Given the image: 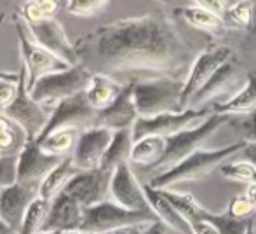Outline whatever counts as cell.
Returning a JSON list of instances; mask_svg holds the SVG:
<instances>
[{"mask_svg":"<svg viewBox=\"0 0 256 234\" xmlns=\"http://www.w3.org/2000/svg\"><path fill=\"white\" fill-rule=\"evenodd\" d=\"M110 171H78L68 182L63 192H66L72 199L77 201L82 208H91L110 199Z\"/></svg>","mask_w":256,"mask_h":234,"instance_id":"4fadbf2b","label":"cell"},{"mask_svg":"<svg viewBox=\"0 0 256 234\" xmlns=\"http://www.w3.org/2000/svg\"><path fill=\"white\" fill-rule=\"evenodd\" d=\"M124 84H120L117 79L110 77V75L92 74L91 82L86 89V95H88L89 103L100 112V110L110 107L118 98V95L124 91Z\"/></svg>","mask_w":256,"mask_h":234,"instance_id":"7402d4cb","label":"cell"},{"mask_svg":"<svg viewBox=\"0 0 256 234\" xmlns=\"http://www.w3.org/2000/svg\"><path fill=\"white\" fill-rule=\"evenodd\" d=\"M214 110L202 109V110H194L186 109L182 112H172V114H160L155 117H138V121L132 126V138L142 140L145 136H169L182 133L185 129L196 128V122L199 119H208Z\"/></svg>","mask_w":256,"mask_h":234,"instance_id":"ba28073f","label":"cell"},{"mask_svg":"<svg viewBox=\"0 0 256 234\" xmlns=\"http://www.w3.org/2000/svg\"><path fill=\"white\" fill-rule=\"evenodd\" d=\"M60 0H26L21 7V14L26 23H38V21L54 20L60 13Z\"/></svg>","mask_w":256,"mask_h":234,"instance_id":"4dcf8cb0","label":"cell"},{"mask_svg":"<svg viewBox=\"0 0 256 234\" xmlns=\"http://www.w3.org/2000/svg\"><path fill=\"white\" fill-rule=\"evenodd\" d=\"M82 220H84V208L75 199H72L66 192H61L51 201L42 232L61 234L70 231H80Z\"/></svg>","mask_w":256,"mask_h":234,"instance_id":"ac0fdd59","label":"cell"},{"mask_svg":"<svg viewBox=\"0 0 256 234\" xmlns=\"http://www.w3.org/2000/svg\"><path fill=\"white\" fill-rule=\"evenodd\" d=\"M223 176L239 182H246L250 185H256V166L248 161H237V163H226L220 166Z\"/></svg>","mask_w":256,"mask_h":234,"instance_id":"836d02e7","label":"cell"},{"mask_svg":"<svg viewBox=\"0 0 256 234\" xmlns=\"http://www.w3.org/2000/svg\"><path fill=\"white\" fill-rule=\"evenodd\" d=\"M96 117H98V110L89 103L86 91H82L75 96L61 100L56 107H52L49 122L42 131V135L38 136V140L46 138L58 129L92 128V126H96Z\"/></svg>","mask_w":256,"mask_h":234,"instance_id":"9c48e42d","label":"cell"},{"mask_svg":"<svg viewBox=\"0 0 256 234\" xmlns=\"http://www.w3.org/2000/svg\"><path fill=\"white\" fill-rule=\"evenodd\" d=\"M4 114L9 119H12L26 133L28 140H38V136L42 135V131L48 126L49 117H51V114H48L44 105H40L32 98L30 91L26 89V77L21 84L18 98Z\"/></svg>","mask_w":256,"mask_h":234,"instance_id":"7c38bea8","label":"cell"},{"mask_svg":"<svg viewBox=\"0 0 256 234\" xmlns=\"http://www.w3.org/2000/svg\"><path fill=\"white\" fill-rule=\"evenodd\" d=\"M38 197L37 187L23 185V183H14V185L2 189L0 192V218L20 234V229L23 225L24 215L28 208L32 206L35 199Z\"/></svg>","mask_w":256,"mask_h":234,"instance_id":"e0dca14e","label":"cell"},{"mask_svg":"<svg viewBox=\"0 0 256 234\" xmlns=\"http://www.w3.org/2000/svg\"><path fill=\"white\" fill-rule=\"evenodd\" d=\"M0 234H18V232L14 231V229H10L9 225H7L2 218H0Z\"/></svg>","mask_w":256,"mask_h":234,"instance_id":"ee69618b","label":"cell"},{"mask_svg":"<svg viewBox=\"0 0 256 234\" xmlns=\"http://www.w3.org/2000/svg\"><path fill=\"white\" fill-rule=\"evenodd\" d=\"M78 173V170L75 168L74 159L72 157H64L60 164L48 175V178L42 182L40 189H38V196L42 199L52 201L58 194H61L64 190V187L68 185L72 178Z\"/></svg>","mask_w":256,"mask_h":234,"instance_id":"484cf974","label":"cell"},{"mask_svg":"<svg viewBox=\"0 0 256 234\" xmlns=\"http://www.w3.org/2000/svg\"><path fill=\"white\" fill-rule=\"evenodd\" d=\"M228 121V116L225 114L212 112L206 121L200 122L196 128L185 129L182 133L169 136L168 145H166V152L162 161L152 170V178L157 175H162L166 171L172 170L174 166H178L182 161H185L188 156H192L194 152L199 150V147L202 145V142L208 136H211L223 122Z\"/></svg>","mask_w":256,"mask_h":234,"instance_id":"277c9868","label":"cell"},{"mask_svg":"<svg viewBox=\"0 0 256 234\" xmlns=\"http://www.w3.org/2000/svg\"><path fill=\"white\" fill-rule=\"evenodd\" d=\"M0 192H2V189H0Z\"/></svg>","mask_w":256,"mask_h":234,"instance_id":"f907efd6","label":"cell"},{"mask_svg":"<svg viewBox=\"0 0 256 234\" xmlns=\"http://www.w3.org/2000/svg\"><path fill=\"white\" fill-rule=\"evenodd\" d=\"M18 28V39H20V49H21V58H23V67L26 70V89L30 91L40 79L46 75L56 74V72H63L70 68L66 61L60 60L44 49L40 44L34 41L30 30H28L26 23L23 18L16 20Z\"/></svg>","mask_w":256,"mask_h":234,"instance_id":"52a82bcc","label":"cell"},{"mask_svg":"<svg viewBox=\"0 0 256 234\" xmlns=\"http://www.w3.org/2000/svg\"><path fill=\"white\" fill-rule=\"evenodd\" d=\"M143 189H145L148 204L158 222H162L166 227H171L172 231H176L180 234H196L192 224L172 206V203L164 196L162 190L154 189L148 183H143Z\"/></svg>","mask_w":256,"mask_h":234,"instance_id":"44dd1931","label":"cell"},{"mask_svg":"<svg viewBox=\"0 0 256 234\" xmlns=\"http://www.w3.org/2000/svg\"><path fill=\"white\" fill-rule=\"evenodd\" d=\"M26 23V21H24ZM32 37L37 44L52 53L60 60L66 61L70 67L78 65V55L75 44L68 39L64 27L58 20L38 21V23H26Z\"/></svg>","mask_w":256,"mask_h":234,"instance_id":"2e32d148","label":"cell"},{"mask_svg":"<svg viewBox=\"0 0 256 234\" xmlns=\"http://www.w3.org/2000/svg\"><path fill=\"white\" fill-rule=\"evenodd\" d=\"M256 14V4L253 0H237L236 4L228 6L226 9V18L234 21V23L240 25V27H248L254 21Z\"/></svg>","mask_w":256,"mask_h":234,"instance_id":"e575fe53","label":"cell"},{"mask_svg":"<svg viewBox=\"0 0 256 234\" xmlns=\"http://www.w3.org/2000/svg\"><path fill=\"white\" fill-rule=\"evenodd\" d=\"M114 131L100 126H92L80 133L77 145L72 154L74 164L78 171H94L102 168V161L108 150Z\"/></svg>","mask_w":256,"mask_h":234,"instance_id":"5bb4252c","label":"cell"},{"mask_svg":"<svg viewBox=\"0 0 256 234\" xmlns=\"http://www.w3.org/2000/svg\"><path fill=\"white\" fill-rule=\"evenodd\" d=\"M254 23H256V14H254Z\"/></svg>","mask_w":256,"mask_h":234,"instance_id":"c3c4849f","label":"cell"},{"mask_svg":"<svg viewBox=\"0 0 256 234\" xmlns=\"http://www.w3.org/2000/svg\"><path fill=\"white\" fill-rule=\"evenodd\" d=\"M174 16H180L183 21L192 25L197 30L208 32V34H212V35L223 30V18L216 16V14L209 13V11H206L199 6L180 7V9L174 11Z\"/></svg>","mask_w":256,"mask_h":234,"instance_id":"f1b7e54d","label":"cell"},{"mask_svg":"<svg viewBox=\"0 0 256 234\" xmlns=\"http://www.w3.org/2000/svg\"><path fill=\"white\" fill-rule=\"evenodd\" d=\"M78 63L92 74L169 72L186 60L185 42L162 16L118 20L91 30L75 42Z\"/></svg>","mask_w":256,"mask_h":234,"instance_id":"6da1fadb","label":"cell"},{"mask_svg":"<svg viewBox=\"0 0 256 234\" xmlns=\"http://www.w3.org/2000/svg\"><path fill=\"white\" fill-rule=\"evenodd\" d=\"M155 220L157 217L154 213L128 210V208L108 199L91 208H84V220H82L80 231L91 234H108L117 229L150 224Z\"/></svg>","mask_w":256,"mask_h":234,"instance_id":"8992f818","label":"cell"},{"mask_svg":"<svg viewBox=\"0 0 256 234\" xmlns=\"http://www.w3.org/2000/svg\"><path fill=\"white\" fill-rule=\"evenodd\" d=\"M91 77L92 72L88 70L84 65L78 63L63 72L46 75L44 79H40L30 89V95L40 105L56 107L61 100L70 98V96H75L78 93L86 91L89 82H91Z\"/></svg>","mask_w":256,"mask_h":234,"instance_id":"5b68a950","label":"cell"},{"mask_svg":"<svg viewBox=\"0 0 256 234\" xmlns=\"http://www.w3.org/2000/svg\"><path fill=\"white\" fill-rule=\"evenodd\" d=\"M61 234H91V232H84V231H70V232H61Z\"/></svg>","mask_w":256,"mask_h":234,"instance_id":"f6af8a7d","label":"cell"},{"mask_svg":"<svg viewBox=\"0 0 256 234\" xmlns=\"http://www.w3.org/2000/svg\"><path fill=\"white\" fill-rule=\"evenodd\" d=\"M143 234H166V225L162 222L155 220L152 224L146 225V229L143 231Z\"/></svg>","mask_w":256,"mask_h":234,"instance_id":"b9f144b4","label":"cell"},{"mask_svg":"<svg viewBox=\"0 0 256 234\" xmlns=\"http://www.w3.org/2000/svg\"><path fill=\"white\" fill-rule=\"evenodd\" d=\"M24 77H26L24 67L16 75H0V110L2 112H6L18 98Z\"/></svg>","mask_w":256,"mask_h":234,"instance_id":"d6a6232c","label":"cell"},{"mask_svg":"<svg viewBox=\"0 0 256 234\" xmlns=\"http://www.w3.org/2000/svg\"><path fill=\"white\" fill-rule=\"evenodd\" d=\"M199 220L211 224L218 231V234H248L251 227V218L237 215L234 210H228L220 215L209 213V211L202 210Z\"/></svg>","mask_w":256,"mask_h":234,"instance_id":"83f0119b","label":"cell"},{"mask_svg":"<svg viewBox=\"0 0 256 234\" xmlns=\"http://www.w3.org/2000/svg\"><path fill=\"white\" fill-rule=\"evenodd\" d=\"M152 224V222H150ZM148 224H142V225H131V227H124V229H117V231H112L108 234H143V231L146 229Z\"/></svg>","mask_w":256,"mask_h":234,"instance_id":"60d3db41","label":"cell"},{"mask_svg":"<svg viewBox=\"0 0 256 234\" xmlns=\"http://www.w3.org/2000/svg\"><path fill=\"white\" fill-rule=\"evenodd\" d=\"M78 129L75 128H64V129H58V131L51 133L49 136L42 140H37L38 145L46 150V152L52 154L58 157H72L77 145V140L80 135H77Z\"/></svg>","mask_w":256,"mask_h":234,"instance_id":"f546056e","label":"cell"},{"mask_svg":"<svg viewBox=\"0 0 256 234\" xmlns=\"http://www.w3.org/2000/svg\"><path fill=\"white\" fill-rule=\"evenodd\" d=\"M132 145H134V138H132V129H124V131H115L114 138H112L108 150L104 154L102 161L103 171H110L114 173L118 166L128 164L131 159Z\"/></svg>","mask_w":256,"mask_h":234,"instance_id":"d4e9b609","label":"cell"},{"mask_svg":"<svg viewBox=\"0 0 256 234\" xmlns=\"http://www.w3.org/2000/svg\"><path fill=\"white\" fill-rule=\"evenodd\" d=\"M244 145H246V142H237L214 150L199 149L192 156L186 157L185 161H182L178 166L172 168V170L150 178L148 185H152L154 189L158 190H168L169 187L176 185V183L188 182V180H199L208 173H211L214 168H220L222 164H225L226 159H230L234 154L240 152L244 149Z\"/></svg>","mask_w":256,"mask_h":234,"instance_id":"3957f363","label":"cell"},{"mask_svg":"<svg viewBox=\"0 0 256 234\" xmlns=\"http://www.w3.org/2000/svg\"><path fill=\"white\" fill-rule=\"evenodd\" d=\"M242 156L248 163L256 166V142H246V145L242 149Z\"/></svg>","mask_w":256,"mask_h":234,"instance_id":"ab89813d","label":"cell"},{"mask_svg":"<svg viewBox=\"0 0 256 234\" xmlns=\"http://www.w3.org/2000/svg\"><path fill=\"white\" fill-rule=\"evenodd\" d=\"M110 199L120 206L132 211H143V213H154L146 199L143 185L138 182L131 164H122L112 173L110 182ZM155 215V213H154Z\"/></svg>","mask_w":256,"mask_h":234,"instance_id":"9a60e30c","label":"cell"},{"mask_svg":"<svg viewBox=\"0 0 256 234\" xmlns=\"http://www.w3.org/2000/svg\"><path fill=\"white\" fill-rule=\"evenodd\" d=\"M197 2H199V7H202V9L209 11V13L216 14V16H220V18L226 16L228 6H226L225 0H197Z\"/></svg>","mask_w":256,"mask_h":234,"instance_id":"f35d334b","label":"cell"},{"mask_svg":"<svg viewBox=\"0 0 256 234\" xmlns=\"http://www.w3.org/2000/svg\"><path fill=\"white\" fill-rule=\"evenodd\" d=\"M214 112L225 116H248L256 112V72L248 74L240 89L228 100L214 109Z\"/></svg>","mask_w":256,"mask_h":234,"instance_id":"cb8c5ba5","label":"cell"},{"mask_svg":"<svg viewBox=\"0 0 256 234\" xmlns=\"http://www.w3.org/2000/svg\"><path fill=\"white\" fill-rule=\"evenodd\" d=\"M232 60V51L223 46H212L200 53L199 58L194 61L192 68L188 72V77L185 79V88H183V109H188V103L192 98L204 88V84L218 72L220 67Z\"/></svg>","mask_w":256,"mask_h":234,"instance_id":"8fae6325","label":"cell"},{"mask_svg":"<svg viewBox=\"0 0 256 234\" xmlns=\"http://www.w3.org/2000/svg\"><path fill=\"white\" fill-rule=\"evenodd\" d=\"M253 2H254V4H256V0H253Z\"/></svg>","mask_w":256,"mask_h":234,"instance_id":"681fc988","label":"cell"},{"mask_svg":"<svg viewBox=\"0 0 256 234\" xmlns=\"http://www.w3.org/2000/svg\"><path fill=\"white\" fill-rule=\"evenodd\" d=\"M248 203H251L253 206H256V185H250L248 187Z\"/></svg>","mask_w":256,"mask_h":234,"instance_id":"7bdbcfd3","label":"cell"},{"mask_svg":"<svg viewBox=\"0 0 256 234\" xmlns=\"http://www.w3.org/2000/svg\"><path fill=\"white\" fill-rule=\"evenodd\" d=\"M49 206H51V201L42 199L38 196L32 203V206L28 208L26 215H24L23 225L20 229V234H40L42 229H44L46 218H48Z\"/></svg>","mask_w":256,"mask_h":234,"instance_id":"1f68e13d","label":"cell"},{"mask_svg":"<svg viewBox=\"0 0 256 234\" xmlns=\"http://www.w3.org/2000/svg\"><path fill=\"white\" fill-rule=\"evenodd\" d=\"M166 145H168V138L164 136H145L142 140H136L129 164H136L143 170L152 171L164 157Z\"/></svg>","mask_w":256,"mask_h":234,"instance_id":"603a6c76","label":"cell"},{"mask_svg":"<svg viewBox=\"0 0 256 234\" xmlns=\"http://www.w3.org/2000/svg\"><path fill=\"white\" fill-rule=\"evenodd\" d=\"M28 142V136L12 119L0 114V157L20 156Z\"/></svg>","mask_w":256,"mask_h":234,"instance_id":"4316f807","label":"cell"},{"mask_svg":"<svg viewBox=\"0 0 256 234\" xmlns=\"http://www.w3.org/2000/svg\"><path fill=\"white\" fill-rule=\"evenodd\" d=\"M240 81V70L232 60L226 61L223 67L218 68L214 75L209 79L204 84V88L197 93L192 98V102L188 103V109L194 110H202L199 109L202 103H209L211 100H216L220 96L226 95L228 91H234V89L239 86Z\"/></svg>","mask_w":256,"mask_h":234,"instance_id":"ffe728a7","label":"cell"},{"mask_svg":"<svg viewBox=\"0 0 256 234\" xmlns=\"http://www.w3.org/2000/svg\"><path fill=\"white\" fill-rule=\"evenodd\" d=\"M158 2H168V0H158Z\"/></svg>","mask_w":256,"mask_h":234,"instance_id":"7dc6e473","label":"cell"},{"mask_svg":"<svg viewBox=\"0 0 256 234\" xmlns=\"http://www.w3.org/2000/svg\"><path fill=\"white\" fill-rule=\"evenodd\" d=\"M140 114L136 110L134 98H132V82L124 88L118 98L110 107L100 110L96 117V126L106 128L110 131H124L132 129L134 122L138 121Z\"/></svg>","mask_w":256,"mask_h":234,"instance_id":"d6986e66","label":"cell"},{"mask_svg":"<svg viewBox=\"0 0 256 234\" xmlns=\"http://www.w3.org/2000/svg\"><path fill=\"white\" fill-rule=\"evenodd\" d=\"M248 234H256V229H253V225L250 227V231H248Z\"/></svg>","mask_w":256,"mask_h":234,"instance_id":"bcb514c9","label":"cell"},{"mask_svg":"<svg viewBox=\"0 0 256 234\" xmlns=\"http://www.w3.org/2000/svg\"><path fill=\"white\" fill-rule=\"evenodd\" d=\"M185 81L171 75L150 77L132 82V98L140 117H155L160 114L182 112Z\"/></svg>","mask_w":256,"mask_h":234,"instance_id":"7a4b0ae2","label":"cell"},{"mask_svg":"<svg viewBox=\"0 0 256 234\" xmlns=\"http://www.w3.org/2000/svg\"><path fill=\"white\" fill-rule=\"evenodd\" d=\"M63 159L46 152L37 140H28L18 156V182L40 189L42 182Z\"/></svg>","mask_w":256,"mask_h":234,"instance_id":"30bf717a","label":"cell"},{"mask_svg":"<svg viewBox=\"0 0 256 234\" xmlns=\"http://www.w3.org/2000/svg\"><path fill=\"white\" fill-rule=\"evenodd\" d=\"M110 0H68L66 11L78 18H91L106 9Z\"/></svg>","mask_w":256,"mask_h":234,"instance_id":"d590c367","label":"cell"},{"mask_svg":"<svg viewBox=\"0 0 256 234\" xmlns=\"http://www.w3.org/2000/svg\"><path fill=\"white\" fill-rule=\"evenodd\" d=\"M237 129L242 133L244 142H256V112L242 116V119L237 122Z\"/></svg>","mask_w":256,"mask_h":234,"instance_id":"74e56055","label":"cell"},{"mask_svg":"<svg viewBox=\"0 0 256 234\" xmlns=\"http://www.w3.org/2000/svg\"><path fill=\"white\" fill-rule=\"evenodd\" d=\"M18 183V156L0 157V189Z\"/></svg>","mask_w":256,"mask_h":234,"instance_id":"8d00e7d4","label":"cell"}]
</instances>
